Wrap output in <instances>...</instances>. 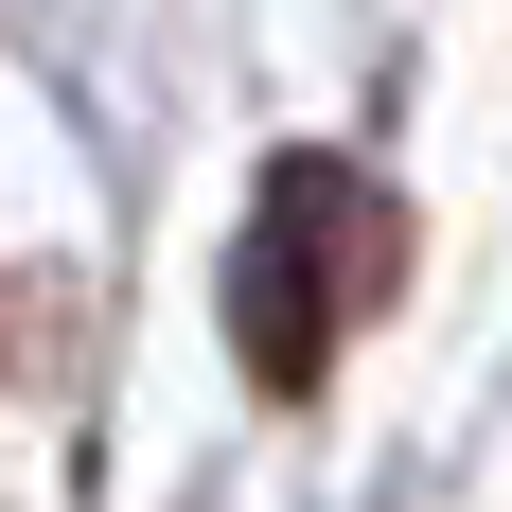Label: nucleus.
I'll use <instances>...</instances> for the list:
<instances>
[{"label":"nucleus","mask_w":512,"mask_h":512,"mask_svg":"<svg viewBox=\"0 0 512 512\" xmlns=\"http://www.w3.org/2000/svg\"><path fill=\"white\" fill-rule=\"evenodd\" d=\"M389 265H407V212L371 195L354 159H283L265 177L248 248H230V354H248L265 407H301L318 371H336V336L389 301Z\"/></svg>","instance_id":"f257e3e1"}]
</instances>
